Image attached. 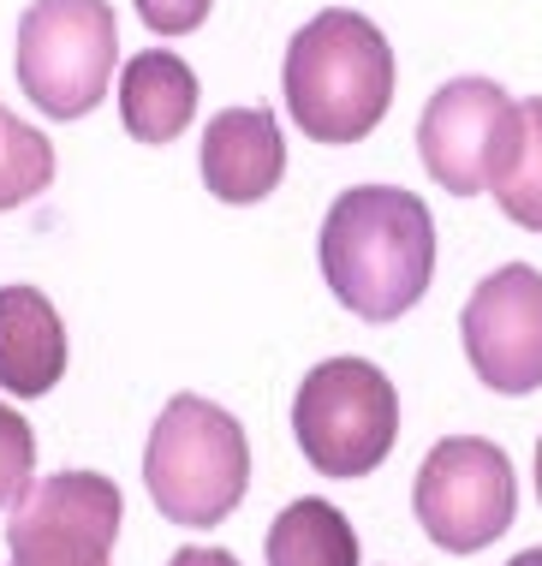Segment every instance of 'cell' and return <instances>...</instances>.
<instances>
[{"instance_id": "6da1fadb", "label": "cell", "mask_w": 542, "mask_h": 566, "mask_svg": "<svg viewBox=\"0 0 542 566\" xmlns=\"http://www.w3.org/2000/svg\"><path fill=\"white\" fill-rule=\"evenodd\" d=\"M436 221L399 186H352L322 221V281L364 323H394L429 293Z\"/></svg>"}, {"instance_id": "7a4b0ae2", "label": "cell", "mask_w": 542, "mask_h": 566, "mask_svg": "<svg viewBox=\"0 0 542 566\" xmlns=\"http://www.w3.org/2000/svg\"><path fill=\"white\" fill-rule=\"evenodd\" d=\"M281 96L310 144H358L394 102V49L364 12L329 7L286 42Z\"/></svg>"}, {"instance_id": "3957f363", "label": "cell", "mask_w": 542, "mask_h": 566, "mask_svg": "<svg viewBox=\"0 0 542 566\" xmlns=\"http://www.w3.org/2000/svg\"><path fill=\"white\" fill-rule=\"evenodd\" d=\"M144 483L167 525L209 531L251 489V441L239 418L204 394H174L144 448Z\"/></svg>"}, {"instance_id": "277c9868", "label": "cell", "mask_w": 542, "mask_h": 566, "mask_svg": "<svg viewBox=\"0 0 542 566\" xmlns=\"http://www.w3.org/2000/svg\"><path fill=\"white\" fill-rule=\"evenodd\" d=\"M292 436L310 471L334 483L369 478L399 441V394L369 358L316 364L292 394Z\"/></svg>"}, {"instance_id": "5b68a950", "label": "cell", "mask_w": 542, "mask_h": 566, "mask_svg": "<svg viewBox=\"0 0 542 566\" xmlns=\"http://www.w3.org/2000/svg\"><path fill=\"white\" fill-rule=\"evenodd\" d=\"M119 66L107 0H30L19 19V84L49 119H84Z\"/></svg>"}, {"instance_id": "8992f818", "label": "cell", "mask_w": 542, "mask_h": 566, "mask_svg": "<svg viewBox=\"0 0 542 566\" xmlns=\"http://www.w3.org/2000/svg\"><path fill=\"white\" fill-rule=\"evenodd\" d=\"M411 507H417V525L429 531L436 548H447V555H477L519 513L513 459L483 436H447L417 465Z\"/></svg>"}, {"instance_id": "52a82bcc", "label": "cell", "mask_w": 542, "mask_h": 566, "mask_svg": "<svg viewBox=\"0 0 542 566\" xmlns=\"http://www.w3.org/2000/svg\"><path fill=\"white\" fill-rule=\"evenodd\" d=\"M126 525L119 483L102 471H54L12 501L7 566H107Z\"/></svg>"}, {"instance_id": "ba28073f", "label": "cell", "mask_w": 542, "mask_h": 566, "mask_svg": "<svg viewBox=\"0 0 542 566\" xmlns=\"http://www.w3.org/2000/svg\"><path fill=\"white\" fill-rule=\"evenodd\" d=\"M465 358L494 394L542 388V274L531 263H507L477 281L459 316Z\"/></svg>"}, {"instance_id": "9c48e42d", "label": "cell", "mask_w": 542, "mask_h": 566, "mask_svg": "<svg viewBox=\"0 0 542 566\" xmlns=\"http://www.w3.org/2000/svg\"><path fill=\"white\" fill-rule=\"evenodd\" d=\"M519 102L494 78H454L429 96L424 119H417V156H424L429 179L454 197L489 191L501 149L513 137Z\"/></svg>"}, {"instance_id": "30bf717a", "label": "cell", "mask_w": 542, "mask_h": 566, "mask_svg": "<svg viewBox=\"0 0 542 566\" xmlns=\"http://www.w3.org/2000/svg\"><path fill=\"white\" fill-rule=\"evenodd\" d=\"M286 174V137L269 108H221L204 132V186L221 203H262Z\"/></svg>"}, {"instance_id": "8fae6325", "label": "cell", "mask_w": 542, "mask_h": 566, "mask_svg": "<svg viewBox=\"0 0 542 566\" xmlns=\"http://www.w3.org/2000/svg\"><path fill=\"white\" fill-rule=\"evenodd\" d=\"M66 376V323L42 286H0V388L42 400Z\"/></svg>"}, {"instance_id": "7c38bea8", "label": "cell", "mask_w": 542, "mask_h": 566, "mask_svg": "<svg viewBox=\"0 0 542 566\" xmlns=\"http://www.w3.org/2000/svg\"><path fill=\"white\" fill-rule=\"evenodd\" d=\"M197 114V72L174 49H137L119 66V119L137 144H174Z\"/></svg>"}, {"instance_id": "4fadbf2b", "label": "cell", "mask_w": 542, "mask_h": 566, "mask_svg": "<svg viewBox=\"0 0 542 566\" xmlns=\"http://www.w3.org/2000/svg\"><path fill=\"white\" fill-rule=\"evenodd\" d=\"M269 566H358V531L334 501H292L269 525Z\"/></svg>"}, {"instance_id": "5bb4252c", "label": "cell", "mask_w": 542, "mask_h": 566, "mask_svg": "<svg viewBox=\"0 0 542 566\" xmlns=\"http://www.w3.org/2000/svg\"><path fill=\"white\" fill-rule=\"evenodd\" d=\"M489 191L507 221H519L524 233H542V96L519 102L513 137L501 149V167H494Z\"/></svg>"}, {"instance_id": "9a60e30c", "label": "cell", "mask_w": 542, "mask_h": 566, "mask_svg": "<svg viewBox=\"0 0 542 566\" xmlns=\"http://www.w3.org/2000/svg\"><path fill=\"white\" fill-rule=\"evenodd\" d=\"M49 179H54V144L37 126H24L19 114L0 108V209L42 197Z\"/></svg>"}, {"instance_id": "2e32d148", "label": "cell", "mask_w": 542, "mask_h": 566, "mask_svg": "<svg viewBox=\"0 0 542 566\" xmlns=\"http://www.w3.org/2000/svg\"><path fill=\"white\" fill-rule=\"evenodd\" d=\"M30 471H37V436H30L19 411L0 400V507H12L30 489Z\"/></svg>"}, {"instance_id": "e0dca14e", "label": "cell", "mask_w": 542, "mask_h": 566, "mask_svg": "<svg viewBox=\"0 0 542 566\" xmlns=\"http://www.w3.org/2000/svg\"><path fill=\"white\" fill-rule=\"evenodd\" d=\"M215 0H137V19H144L155 36H191L197 24L209 19Z\"/></svg>"}, {"instance_id": "ac0fdd59", "label": "cell", "mask_w": 542, "mask_h": 566, "mask_svg": "<svg viewBox=\"0 0 542 566\" xmlns=\"http://www.w3.org/2000/svg\"><path fill=\"white\" fill-rule=\"evenodd\" d=\"M167 566H239V560H232L227 548H179Z\"/></svg>"}, {"instance_id": "d6986e66", "label": "cell", "mask_w": 542, "mask_h": 566, "mask_svg": "<svg viewBox=\"0 0 542 566\" xmlns=\"http://www.w3.org/2000/svg\"><path fill=\"white\" fill-rule=\"evenodd\" d=\"M507 566H542V548H524V555H513Z\"/></svg>"}, {"instance_id": "ffe728a7", "label": "cell", "mask_w": 542, "mask_h": 566, "mask_svg": "<svg viewBox=\"0 0 542 566\" xmlns=\"http://www.w3.org/2000/svg\"><path fill=\"white\" fill-rule=\"evenodd\" d=\"M536 495H542V441H536Z\"/></svg>"}]
</instances>
